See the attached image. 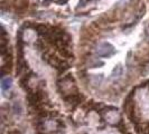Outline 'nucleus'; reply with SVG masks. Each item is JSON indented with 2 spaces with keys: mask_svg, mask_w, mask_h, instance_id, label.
<instances>
[{
  "mask_svg": "<svg viewBox=\"0 0 149 134\" xmlns=\"http://www.w3.org/2000/svg\"><path fill=\"white\" fill-rule=\"evenodd\" d=\"M95 54L99 57H111L116 54V48L110 43H101L97 46Z\"/></svg>",
  "mask_w": 149,
  "mask_h": 134,
  "instance_id": "f257e3e1",
  "label": "nucleus"
},
{
  "mask_svg": "<svg viewBox=\"0 0 149 134\" xmlns=\"http://www.w3.org/2000/svg\"><path fill=\"white\" fill-rule=\"evenodd\" d=\"M11 84H13V79H11L9 76H8V77H3V78L1 79V89H2L3 92L10 89Z\"/></svg>",
  "mask_w": 149,
  "mask_h": 134,
  "instance_id": "f03ea898",
  "label": "nucleus"
},
{
  "mask_svg": "<svg viewBox=\"0 0 149 134\" xmlns=\"http://www.w3.org/2000/svg\"><path fill=\"white\" fill-rule=\"evenodd\" d=\"M122 72H123V69H122V66L121 65H118V66L114 67V69L112 70V77H119V76H121V74H122Z\"/></svg>",
  "mask_w": 149,
  "mask_h": 134,
  "instance_id": "7ed1b4c3",
  "label": "nucleus"
},
{
  "mask_svg": "<svg viewBox=\"0 0 149 134\" xmlns=\"http://www.w3.org/2000/svg\"><path fill=\"white\" fill-rule=\"evenodd\" d=\"M67 1H68V0H58V1H57V2H58V3H60V5H63V3H66Z\"/></svg>",
  "mask_w": 149,
  "mask_h": 134,
  "instance_id": "20e7f679",
  "label": "nucleus"
},
{
  "mask_svg": "<svg viewBox=\"0 0 149 134\" xmlns=\"http://www.w3.org/2000/svg\"><path fill=\"white\" fill-rule=\"evenodd\" d=\"M53 0H43V2H44V5H47V3H51Z\"/></svg>",
  "mask_w": 149,
  "mask_h": 134,
  "instance_id": "39448f33",
  "label": "nucleus"
}]
</instances>
